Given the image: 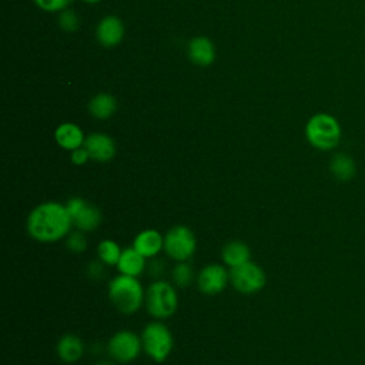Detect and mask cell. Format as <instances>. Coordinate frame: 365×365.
Segmentation results:
<instances>
[{
    "instance_id": "obj_25",
    "label": "cell",
    "mask_w": 365,
    "mask_h": 365,
    "mask_svg": "<svg viewBox=\"0 0 365 365\" xmlns=\"http://www.w3.org/2000/svg\"><path fill=\"white\" fill-rule=\"evenodd\" d=\"M73 0H34V3L46 11L64 10Z\"/></svg>"
},
{
    "instance_id": "obj_20",
    "label": "cell",
    "mask_w": 365,
    "mask_h": 365,
    "mask_svg": "<svg viewBox=\"0 0 365 365\" xmlns=\"http://www.w3.org/2000/svg\"><path fill=\"white\" fill-rule=\"evenodd\" d=\"M117 110V100L108 93H98L88 103V111L98 120L110 118Z\"/></svg>"
},
{
    "instance_id": "obj_24",
    "label": "cell",
    "mask_w": 365,
    "mask_h": 365,
    "mask_svg": "<svg viewBox=\"0 0 365 365\" xmlns=\"http://www.w3.org/2000/svg\"><path fill=\"white\" fill-rule=\"evenodd\" d=\"M58 24L64 31L73 33L80 27V19L74 10H63L58 16Z\"/></svg>"
},
{
    "instance_id": "obj_22",
    "label": "cell",
    "mask_w": 365,
    "mask_h": 365,
    "mask_svg": "<svg viewBox=\"0 0 365 365\" xmlns=\"http://www.w3.org/2000/svg\"><path fill=\"white\" fill-rule=\"evenodd\" d=\"M171 278H173V284L178 288H187L188 285H191L194 279V271L191 264L188 261L175 262L171 271Z\"/></svg>"
},
{
    "instance_id": "obj_3",
    "label": "cell",
    "mask_w": 365,
    "mask_h": 365,
    "mask_svg": "<svg viewBox=\"0 0 365 365\" xmlns=\"http://www.w3.org/2000/svg\"><path fill=\"white\" fill-rule=\"evenodd\" d=\"M342 130L339 121L328 113H317L305 124L307 141L319 151H329L341 141Z\"/></svg>"
},
{
    "instance_id": "obj_17",
    "label": "cell",
    "mask_w": 365,
    "mask_h": 365,
    "mask_svg": "<svg viewBox=\"0 0 365 365\" xmlns=\"http://www.w3.org/2000/svg\"><path fill=\"white\" fill-rule=\"evenodd\" d=\"M54 140L61 148H64L67 151H73V150L84 145L86 137H84L83 130L77 124L63 123L56 128Z\"/></svg>"
},
{
    "instance_id": "obj_12",
    "label": "cell",
    "mask_w": 365,
    "mask_h": 365,
    "mask_svg": "<svg viewBox=\"0 0 365 365\" xmlns=\"http://www.w3.org/2000/svg\"><path fill=\"white\" fill-rule=\"evenodd\" d=\"M133 247L147 259H153L164 251V234L155 228H145L134 237Z\"/></svg>"
},
{
    "instance_id": "obj_7",
    "label": "cell",
    "mask_w": 365,
    "mask_h": 365,
    "mask_svg": "<svg viewBox=\"0 0 365 365\" xmlns=\"http://www.w3.org/2000/svg\"><path fill=\"white\" fill-rule=\"evenodd\" d=\"M106 349L114 362L130 364L143 352L141 336L130 329H120L110 336Z\"/></svg>"
},
{
    "instance_id": "obj_10",
    "label": "cell",
    "mask_w": 365,
    "mask_h": 365,
    "mask_svg": "<svg viewBox=\"0 0 365 365\" xmlns=\"http://www.w3.org/2000/svg\"><path fill=\"white\" fill-rule=\"evenodd\" d=\"M195 282L198 289L205 295L221 294L230 282V269L224 264H207L198 271Z\"/></svg>"
},
{
    "instance_id": "obj_27",
    "label": "cell",
    "mask_w": 365,
    "mask_h": 365,
    "mask_svg": "<svg viewBox=\"0 0 365 365\" xmlns=\"http://www.w3.org/2000/svg\"><path fill=\"white\" fill-rule=\"evenodd\" d=\"M70 160H71V163H73L74 165H84V164L90 160V154H88V151L86 150V147L83 145V147H78V148H76V150L71 151Z\"/></svg>"
},
{
    "instance_id": "obj_28",
    "label": "cell",
    "mask_w": 365,
    "mask_h": 365,
    "mask_svg": "<svg viewBox=\"0 0 365 365\" xmlns=\"http://www.w3.org/2000/svg\"><path fill=\"white\" fill-rule=\"evenodd\" d=\"M94 365H115V364L111 362V361H98V362H96Z\"/></svg>"
},
{
    "instance_id": "obj_23",
    "label": "cell",
    "mask_w": 365,
    "mask_h": 365,
    "mask_svg": "<svg viewBox=\"0 0 365 365\" xmlns=\"http://www.w3.org/2000/svg\"><path fill=\"white\" fill-rule=\"evenodd\" d=\"M66 241V247L67 250H70L74 254H81L87 250V237L83 231L76 230V231H70L68 235L64 238Z\"/></svg>"
},
{
    "instance_id": "obj_26",
    "label": "cell",
    "mask_w": 365,
    "mask_h": 365,
    "mask_svg": "<svg viewBox=\"0 0 365 365\" xmlns=\"http://www.w3.org/2000/svg\"><path fill=\"white\" fill-rule=\"evenodd\" d=\"M106 267H107V265H104L100 259L93 261V262H90V264L87 265V275H88L90 278H93V279L98 281V279H101V278L104 277V268H106Z\"/></svg>"
},
{
    "instance_id": "obj_1",
    "label": "cell",
    "mask_w": 365,
    "mask_h": 365,
    "mask_svg": "<svg viewBox=\"0 0 365 365\" xmlns=\"http://www.w3.org/2000/svg\"><path fill=\"white\" fill-rule=\"evenodd\" d=\"M73 228L71 217L64 202L44 201L36 205L27 215L26 230L37 242H57L64 240Z\"/></svg>"
},
{
    "instance_id": "obj_29",
    "label": "cell",
    "mask_w": 365,
    "mask_h": 365,
    "mask_svg": "<svg viewBox=\"0 0 365 365\" xmlns=\"http://www.w3.org/2000/svg\"><path fill=\"white\" fill-rule=\"evenodd\" d=\"M83 1H86V3H98L101 0H83Z\"/></svg>"
},
{
    "instance_id": "obj_4",
    "label": "cell",
    "mask_w": 365,
    "mask_h": 365,
    "mask_svg": "<svg viewBox=\"0 0 365 365\" xmlns=\"http://www.w3.org/2000/svg\"><path fill=\"white\" fill-rule=\"evenodd\" d=\"M144 307L154 319L163 321L173 317L178 308L175 285L165 279H154L145 289Z\"/></svg>"
},
{
    "instance_id": "obj_5",
    "label": "cell",
    "mask_w": 365,
    "mask_h": 365,
    "mask_svg": "<svg viewBox=\"0 0 365 365\" xmlns=\"http://www.w3.org/2000/svg\"><path fill=\"white\" fill-rule=\"evenodd\" d=\"M143 352L154 362H164L174 346V338L170 328L163 321H151L145 324L141 334Z\"/></svg>"
},
{
    "instance_id": "obj_13",
    "label": "cell",
    "mask_w": 365,
    "mask_h": 365,
    "mask_svg": "<svg viewBox=\"0 0 365 365\" xmlns=\"http://www.w3.org/2000/svg\"><path fill=\"white\" fill-rule=\"evenodd\" d=\"M96 36L103 47H114L124 37V24L118 17L107 16L100 20Z\"/></svg>"
},
{
    "instance_id": "obj_14",
    "label": "cell",
    "mask_w": 365,
    "mask_h": 365,
    "mask_svg": "<svg viewBox=\"0 0 365 365\" xmlns=\"http://www.w3.org/2000/svg\"><path fill=\"white\" fill-rule=\"evenodd\" d=\"M86 346L83 339L76 334H64L56 345L57 356L64 364H76L84 355Z\"/></svg>"
},
{
    "instance_id": "obj_18",
    "label": "cell",
    "mask_w": 365,
    "mask_h": 365,
    "mask_svg": "<svg viewBox=\"0 0 365 365\" xmlns=\"http://www.w3.org/2000/svg\"><path fill=\"white\" fill-rule=\"evenodd\" d=\"M221 259L230 269L251 261V250L247 242L241 240L228 241L221 250Z\"/></svg>"
},
{
    "instance_id": "obj_2",
    "label": "cell",
    "mask_w": 365,
    "mask_h": 365,
    "mask_svg": "<svg viewBox=\"0 0 365 365\" xmlns=\"http://www.w3.org/2000/svg\"><path fill=\"white\" fill-rule=\"evenodd\" d=\"M108 301L115 311L124 315L135 314L145 301V289L135 277L118 274L108 281Z\"/></svg>"
},
{
    "instance_id": "obj_11",
    "label": "cell",
    "mask_w": 365,
    "mask_h": 365,
    "mask_svg": "<svg viewBox=\"0 0 365 365\" xmlns=\"http://www.w3.org/2000/svg\"><path fill=\"white\" fill-rule=\"evenodd\" d=\"M84 147L90 154V158L97 163H107L115 155L114 140L104 133H91L86 137Z\"/></svg>"
},
{
    "instance_id": "obj_9",
    "label": "cell",
    "mask_w": 365,
    "mask_h": 365,
    "mask_svg": "<svg viewBox=\"0 0 365 365\" xmlns=\"http://www.w3.org/2000/svg\"><path fill=\"white\" fill-rule=\"evenodd\" d=\"M66 208L71 217L73 227L83 232H91L101 224L103 215L97 205L81 197H71L66 202Z\"/></svg>"
},
{
    "instance_id": "obj_21",
    "label": "cell",
    "mask_w": 365,
    "mask_h": 365,
    "mask_svg": "<svg viewBox=\"0 0 365 365\" xmlns=\"http://www.w3.org/2000/svg\"><path fill=\"white\" fill-rule=\"evenodd\" d=\"M97 258L107 267H114L117 265L120 257H121V247L117 241L114 240H110V238H106V240H101L97 245Z\"/></svg>"
},
{
    "instance_id": "obj_16",
    "label": "cell",
    "mask_w": 365,
    "mask_h": 365,
    "mask_svg": "<svg viewBox=\"0 0 365 365\" xmlns=\"http://www.w3.org/2000/svg\"><path fill=\"white\" fill-rule=\"evenodd\" d=\"M190 60L197 66H210L215 60V47L212 41L204 36L194 37L187 48Z\"/></svg>"
},
{
    "instance_id": "obj_6",
    "label": "cell",
    "mask_w": 365,
    "mask_h": 365,
    "mask_svg": "<svg viewBox=\"0 0 365 365\" xmlns=\"http://www.w3.org/2000/svg\"><path fill=\"white\" fill-rule=\"evenodd\" d=\"M195 250V234L187 225H174L164 234V252L173 261H190Z\"/></svg>"
},
{
    "instance_id": "obj_19",
    "label": "cell",
    "mask_w": 365,
    "mask_h": 365,
    "mask_svg": "<svg viewBox=\"0 0 365 365\" xmlns=\"http://www.w3.org/2000/svg\"><path fill=\"white\" fill-rule=\"evenodd\" d=\"M329 171L338 181H349L356 174V164L354 158L345 153L334 154L329 161Z\"/></svg>"
},
{
    "instance_id": "obj_8",
    "label": "cell",
    "mask_w": 365,
    "mask_h": 365,
    "mask_svg": "<svg viewBox=\"0 0 365 365\" xmlns=\"http://www.w3.org/2000/svg\"><path fill=\"white\" fill-rule=\"evenodd\" d=\"M230 284L237 292L251 295L259 292L265 287L267 275L261 265L248 261L230 269Z\"/></svg>"
},
{
    "instance_id": "obj_15",
    "label": "cell",
    "mask_w": 365,
    "mask_h": 365,
    "mask_svg": "<svg viewBox=\"0 0 365 365\" xmlns=\"http://www.w3.org/2000/svg\"><path fill=\"white\" fill-rule=\"evenodd\" d=\"M115 267L118 269V274L138 278L147 268V258L131 245L123 250Z\"/></svg>"
}]
</instances>
